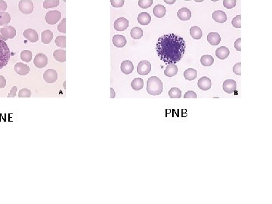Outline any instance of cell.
Wrapping results in <instances>:
<instances>
[{
  "instance_id": "obj_49",
  "label": "cell",
  "mask_w": 272,
  "mask_h": 204,
  "mask_svg": "<svg viewBox=\"0 0 272 204\" xmlns=\"http://www.w3.org/2000/svg\"><path fill=\"white\" fill-rule=\"evenodd\" d=\"M176 2V0H172V1H168V0H164V2L166 3V4H169V5H172L174 4V3Z\"/></svg>"
},
{
  "instance_id": "obj_8",
  "label": "cell",
  "mask_w": 272,
  "mask_h": 204,
  "mask_svg": "<svg viewBox=\"0 0 272 204\" xmlns=\"http://www.w3.org/2000/svg\"><path fill=\"white\" fill-rule=\"evenodd\" d=\"M43 79L48 83H54L58 80V73L54 69H49L43 73Z\"/></svg>"
},
{
  "instance_id": "obj_38",
  "label": "cell",
  "mask_w": 272,
  "mask_h": 204,
  "mask_svg": "<svg viewBox=\"0 0 272 204\" xmlns=\"http://www.w3.org/2000/svg\"><path fill=\"white\" fill-rule=\"evenodd\" d=\"M31 95V92L28 89H22L19 91L18 97L19 98H30Z\"/></svg>"
},
{
  "instance_id": "obj_4",
  "label": "cell",
  "mask_w": 272,
  "mask_h": 204,
  "mask_svg": "<svg viewBox=\"0 0 272 204\" xmlns=\"http://www.w3.org/2000/svg\"><path fill=\"white\" fill-rule=\"evenodd\" d=\"M61 14L58 10H52L50 11L46 15V21L47 24L50 25L56 24L61 20Z\"/></svg>"
},
{
  "instance_id": "obj_29",
  "label": "cell",
  "mask_w": 272,
  "mask_h": 204,
  "mask_svg": "<svg viewBox=\"0 0 272 204\" xmlns=\"http://www.w3.org/2000/svg\"><path fill=\"white\" fill-rule=\"evenodd\" d=\"M131 86L135 91H139L144 87V80L141 78L134 79L131 83Z\"/></svg>"
},
{
  "instance_id": "obj_39",
  "label": "cell",
  "mask_w": 272,
  "mask_h": 204,
  "mask_svg": "<svg viewBox=\"0 0 272 204\" xmlns=\"http://www.w3.org/2000/svg\"><path fill=\"white\" fill-rule=\"evenodd\" d=\"M241 15H237L234 17L232 20V25L235 28H240L241 27Z\"/></svg>"
},
{
  "instance_id": "obj_6",
  "label": "cell",
  "mask_w": 272,
  "mask_h": 204,
  "mask_svg": "<svg viewBox=\"0 0 272 204\" xmlns=\"http://www.w3.org/2000/svg\"><path fill=\"white\" fill-rule=\"evenodd\" d=\"M151 71V64L148 61L143 60L139 62L137 67V73L141 76H145Z\"/></svg>"
},
{
  "instance_id": "obj_25",
  "label": "cell",
  "mask_w": 272,
  "mask_h": 204,
  "mask_svg": "<svg viewBox=\"0 0 272 204\" xmlns=\"http://www.w3.org/2000/svg\"><path fill=\"white\" fill-rule=\"evenodd\" d=\"M42 36V42L44 44H49L53 39V33L51 30H44L41 34Z\"/></svg>"
},
{
  "instance_id": "obj_17",
  "label": "cell",
  "mask_w": 272,
  "mask_h": 204,
  "mask_svg": "<svg viewBox=\"0 0 272 204\" xmlns=\"http://www.w3.org/2000/svg\"><path fill=\"white\" fill-rule=\"evenodd\" d=\"M120 70L124 74L129 75L130 73H132V71H133L134 65L132 64V62L130 61L125 60L121 63Z\"/></svg>"
},
{
  "instance_id": "obj_37",
  "label": "cell",
  "mask_w": 272,
  "mask_h": 204,
  "mask_svg": "<svg viewBox=\"0 0 272 204\" xmlns=\"http://www.w3.org/2000/svg\"><path fill=\"white\" fill-rule=\"evenodd\" d=\"M237 0H224L223 5L227 9H231L236 6Z\"/></svg>"
},
{
  "instance_id": "obj_33",
  "label": "cell",
  "mask_w": 272,
  "mask_h": 204,
  "mask_svg": "<svg viewBox=\"0 0 272 204\" xmlns=\"http://www.w3.org/2000/svg\"><path fill=\"white\" fill-rule=\"evenodd\" d=\"M32 56H33L32 52L29 50H24V51H21V55H20V58H21V60L24 61V62H27V63H28V62L31 61Z\"/></svg>"
},
{
  "instance_id": "obj_36",
  "label": "cell",
  "mask_w": 272,
  "mask_h": 204,
  "mask_svg": "<svg viewBox=\"0 0 272 204\" xmlns=\"http://www.w3.org/2000/svg\"><path fill=\"white\" fill-rule=\"evenodd\" d=\"M153 4V0H139L138 5L141 8L147 9L149 8Z\"/></svg>"
},
{
  "instance_id": "obj_22",
  "label": "cell",
  "mask_w": 272,
  "mask_h": 204,
  "mask_svg": "<svg viewBox=\"0 0 272 204\" xmlns=\"http://www.w3.org/2000/svg\"><path fill=\"white\" fill-rule=\"evenodd\" d=\"M178 17L182 21H188L191 17V12L188 8H182L178 12Z\"/></svg>"
},
{
  "instance_id": "obj_19",
  "label": "cell",
  "mask_w": 272,
  "mask_h": 204,
  "mask_svg": "<svg viewBox=\"0 0 272 204\" xmlns=\"http://www.w3.org/2000/svg\"><path fill=\"white\" fill-rule=\"evenodd\" d=\"M207 41L212 46H217L221 42V37L218 33L216 32H211L207 36Z\"/></svg>"
},
{
  "instance_id": "obj_10",
  "label": "cell",
  "mask_w": 272,
  "mask_h": 204,
  "mask_svg": "<svg viewBox=\"0 0 272 204\" xmlns=\"http://www.w3.org/2000/svg\"><path fill=\"white\" fill-rule=\"evenodd\" d=\"M222 88L224 92L228 93V94H231V93H234L236 91L237 83H236V82L234 80L228 79V80H226L225 81H224Z\"/></svg>"
},
{
  "instance_id": "obj_50",
  "label": "cell",
  "mask_w": 272,
  "mask_h": 204,
  "mask_svg": "<svg viewBox=\"0 0 272 204\" xmlns=\"http://www.w3.org/2000/svg\"><path fill=\"white\" fill-rule=\"evenodd\" d=\"M0 40H3V41H6L7 39L5 38L4 36H3L2 35L1 33H0Z\"/></svg>"
},
{
  "instance_id": "obj_16",
  "label": "cell",
  "mask_w": 272,
  "mask_h": 204,
  "mask_svg": "<svg viewBox=\"0 0 272 204\" xmlns=\"http://www.w3.org/2000/svg\"><path fill=\"white\" fill-rule=\"evenodd\" d=\"M112 42L116 47L117 48H123L126 45V39L124 36L117 34L114 36L112 39Z\"/></svg>"
},
{
  "instance_id": "obj_28",
  "label": "cell",
  "mask_w": 272,
  "mask_h": 204,
  "mask_svg": "<svg viewBox=\"0 0 272 204\" xmlns=\"http://www.w3.org/2000/svg\"><path fill=\"white\" fill-rule=\"evenodd\" d=\"M200 63L204 67H210L214 63V58L209 55H203L200 58Z\"/></svg>"
},
{
  "instance_id": "obj_18",
  "label": "cell",
  "mask_w": 272,
  "mask_h": 204,
  "mask_svg": "<svg viewBox=\"0 0 272 204\" xmlns=\"http://www.w3.org/2000/svg\"><path fill=\"white\" fill-rule=\"evenodd\" d=\"M178 69L175 64H167V67H166L164 70V74L167 77H173L178 73Z\"/></svg>"
},
{
  "instance_id": "obj_31",
  "label": "cell",
  "mask_w": 272,
  "mask_h": 204,
  "mask_svg": "<svg viewBox=\"0 0 272 204\" xmlns=\"http://www.w3.org/2000/svg\"><path fill=\"white\" fill-rule=\"evenodd\" d=\"M130 35H131V37L132 39H139L143 36V30L140 27H135L132 28L131 30Z\"/></svg>"
},
{
  "instance_id": "obj_42",
  "label": "cell",
  "mask_w": 272,
  "mask_h": 204,
  "mask_svg": "<svg viewBox=\"0 0 272 204\" xmlns=\"http://www.w3.org/2000/svg\"><path fill=\"white\" fill-rule=\"evenodd\" d=\"M241 63H237L233 67V72L235 73L236 75L238 76H240L241 75Z\"/></svg>"
},
{
  "instance_id": "obj_23",
  "label": "cell",
  "mask_w": 272,
  "mask_h": 204,
  "mask_svg": "<svg viewBox=\"0 0 272 204\" xmlns=\"http://www.w3.org/2000/svg\"><path fill=\"white\" fill-rule=\"evenodd\" d=\"M153 15H155L156 17H157V18H162V17H164L166 15V9L165 6H163V5H157L154 8H153Z\"/></svg>"
},
{
  "instance_id": "obj_21",
  "label": "cell",
  "mask_w": 272,
  "mask_h": 204,
  "mask_svg": "<svg viewBox=\"0 0 272 204\" xmlns=\"http://www.w3.org/2000/svg\"><path fill=\"white\" fill-rule=\"evenodd\" d=\"M137 20L141 25H148L151 21V17L148 12H141L138 16Z\"/></svg>"
},
{
  "instance_id": "obj_35",
  "label": "cell",
  "mask_w": 272,
  "mask_h": 204,
  "mask_svg": "<svg viewBox=\"0 0 272 204\" xmlns=\"http://www.w3.org/2000/svg\"><path fill=\"white\" fill-rule=\"evenodd\" d=\"M55 42L58 47L64 49L66 47V36H58L55 39Z\"/></svg>"
},
{
  "instance_id": "obj_7",
  "label": "cell",
  "mask_w": 272,
  "mask_h": 204,
  "mask_svg": "<svg viewBox=\"0 0 272 204\" xmlns=\"http://www.w3.org/2000/svg\"><path fill=\"white\" fill-rule=\"evenodd\" d=\"M34 65L37 68H43L47 65L48 58L46 55L42 53H39L34 58Z\"/></svg>"
},
{
  "instance_id": "obj_30",
  "label": "cell",
  "mask_w": 272,
  "mask_h": 204,
  "mask_svg": "<svg viewBox=\"0 0 272 204\" xmlns=\"http://www.w3.org/2000/svg\"><path fill=\"white\" fill-rule=\"evenodd\" d=\"M11 16L8 12H0V26H6L10 23Z\"/></svg>"
},
{
  "instance_id": "obj_2",
  "label": "cell",
  "mask_w": 272,
  "mask_h": 204,
  "mask_svg": "<svg viewBox=\"0 0 272 204\" xmlns=\"http://www.w3.org/2000/svg\"><path fill=\"white\" fill-rule=\"evenodd\" d=\"M163 85L162 81L157 76H151L147 82V92L151 95H159L163 92Z\"/></svg>"
},
{
  "instance_id": "obj_14",
  "label": "cell",
  "mask_w": 272,
  "mask_h": 204,
  "mask_svg": "<svg viewBox=\"0 0 272 204\" xmlns=\"http://www.w3.org/2000/svg\"><path fill=\"white\" fill-rule=\"evenodd\" d=\"M212 18L216 22L219 23V24H223L227 21L228 17H227V15L225 12L221 10H218L215 11L212 13Z\"/></svg>"
},
{
  "instance_id": "obj_3",
  "label": "cell",
  "mask_w": 272,
  "mask_h": 204,
  "mask_svg": "<svg viewBox=\"0 0 272 204\" xmlns=\"http://www.w3.org/2000/svg\"><path fill=\"white\" fill-rule=\"evenodd\" d=\"M11 51L5 41L0 40V69H2L9 61Z\"/></svg>"
},
{
  "instance_id": "obj_5",
  "label": "cell",
  "mask_w": 272,
  "mask_h": 204,
  "mask_svg": "<svg viewBox=\"0 0 272 204\" xmlns=\"http://www.w3.org/2000/svg\"><path fill=\"white\" fill-rule=\"evenodd\" d=\"M33 3L31 0H21L18 3V8L24 15H30L33 11Z\"/></svg>"
},
{
  "instance_id": "obj_43",
  "label": "cell",
  "mask_w": 272,
  "mask_h": 204,
  "mask_svg": "<svg viewBox=\"0 0 272 204\" xmlns=\"http://www.w3.org/2000/svg\"><path fill=\"white\" fill-rule=\"evenodd\" d=\"M185 98H197V94L193 91H188L184 95Z\"/></svg>"
},
{
  "instance_id": "obj_15",
  "label": "cell",
  "mask_w": 272,
  "mask_h": 204,
  "mask_svg": "<svg viewBox=\"0 0 272 204\" xmlns=\"http://www.w3.org/2000/svg\"><path fill=\"white\" fill-rule=\"evenodd\" d=\"M197 85L202 90L207 91L210 89L211 86H212V82L209 78L206 77V76H203L198 80Z\"/></svg>"
},
{
  "instance_id": "obj_46",
  "label": "cell",
  "mask_w": 272,
  "mask_h": 204,
  "mask_svg": "<svg viewBox=\"0 0 272 204\" xmlns=\"http://www.w3.org/2000/svg\"><path fill=\"white\" fill-rule=\"evenodd\" d=\"M16 93H17V87L14 86L12 87V89H11L10 93L8 94V98H14L16 96Z\"/></svg>"
},
{
  "instance_id": "obj_9",
  "label": "cell",
  "mask_w": 272,
  "mask_h": 204,
  "mask_svg": "<svg viewBox=\"0 0 272 204\" xmlns=\"http://www.w3.org/2000/svg\"><path fill=\"white\" fill-rule=\"evenodd\" d=\"M0 33L7 39H14L16 36V30L13 27L6 25L0 29Z\"/></svg>"
},
{
  "instance_id": "obj_27",
  "label": "cell",
  "mask_w": 272,
  "mask_h": 204,
  "mask_svg": "<svg viewBox=\"0 0 272 204\" xmlns=\"http://www.w3.org/2000/svg\"><path fill=\"white\" fill-rule=\"evenodd\" d=\"M197 76V73L196 70L193 69V68H188L185 71L184 73V76L187 80L188 81H192L196 79Z\"/></svg>"
},
{
  "instance_id": "obj_44",
  "label": "cell",
  "mask_w": 272,
  "mask_h": 204,
  "mask_svg": "<svg viewBox=\"0 0 272 204\" xmlns=\"http://www.w3.org/2000/svg\"><path fill=\"white\" fill-rule=\"evenodd\" d=\"M7 7H8V5H7L6 2H5L4 0H0V12H5Z\"/></svg>"
},
{
  "instance_id": "obj_11",
  "label": "cell",
  "mask_w": 272,
  "mask_h": 204,
  "mask_svg": "<svg viewBox=\"0 0 272 204\" xmlns=\"http://www.w3.org/2000/svg\"><path fill=\"white\" fill-rule=\"evenodd\" d=\"M129 27V21L124 17H119L117 19L114 24V29L117 31H124Z\"/></svg>"
},
{
  "instance_id": "obj_12",
  "label": "cell",
  "mask_w": 272,
  "mask_h": 204,
  "mask_svg": "<svg viewBox=\"0 0 272 204\" xmlns=\"http://www.w3.org/2000/svg\"><path fill=\"white\" fill-rule=\"evenodd\" d=\"M23 35H24L25 39H27L32 43H35V42H38L39 40L38 33L33 29H27L26 30H24Z\"/></svg>"
},
{
  "instance_id": "obj_47",
  "label": "cell",
  "mask_w": 272,
  "mask_h": 204,
  "mask_svg": "<svg viewBox=\"0 0 272 204\" xmlns=\"http://www.w3.org/2000/svg\"><path fill=\"white\" fill-rule=\"evenodd\" d=\"M5 85H6V80H5L4 76L0 75V89L5 87Z\"/></svg>"
},
{
  "instance_id": "obj_41",
  "label": "cell",
  "mask_w": 272,
  "mask_h": 204,
  "mask_svg": "<svg viewBox=\"0 0 272 204\" xmlns=\"http://www.w3.org/2000/svg\"><path fill=\"white\" fill-rule=\"evenodd\" d=\"M111 5L114 8H121L125 3V0H111Z\"/></svg>"
},
{
  "instance_id": "obj_1",
  "label": "cell",
  "mask_w": 272,
  "mask_h": 204,
  "mask_svg": "<svg viewBox=\"0 0 272 204\" xmlns=\"http://www.w3.org/2000/svg\"><path fill=\"white\" fill-rule=\"evenodd\" d=\"M186 45L184 39L174 33L165 34L158 39L157 53L166 64H176L183 58Z\"/></svg>"
},
{
  "instance_id": "obj_20",
  "label": "cell",
  "mask_w": 272,
  "mask_h": 204,
  "mask_svg": "<svg viewBox=\"0 0 272 204\" xmlns=\"http://www.w3.org/2000/svg\"><path fill=\"white\" fill-rule=\"evenodd\" d=\"M229 55H230V51L225 46H221V47L216 49V56L221 60L226 59L229 56Z\"/></svg>"
},
{
  "instance_id": "obj_45",
  "label": "cell",
  "mask_w": 272,
  "mask_h": 204,
  "mask_svg": "<svg viewBox=\"0 0 272 204\" xmlns=\"http://www.w3.org/2000/svg\"><path fill=\"white\" fill-rule=\"evenodd\" d=\"M241 39L240 38H238L237 40L234 42V48H235L236 50H237V51H241Z\"/></svg>"
},
{
  "instance_id": "obj_32",
  "label": "cell",
  "mask_w": 272,
  "mask_h": 204,
  "mask_svg": "<svg viewBox=\"0 0 272 204\" xmlns=\"http://www.w3.org/2000/svg\"><path fill=\"white\" fill-rule=\"evenodd\" d=\"M59 2H60L59 0H45L43 2V8L45 9L55 8L58 6Z\"/></svg>"
},
{
  "instance_id": "obj_13",
  "label": "cell",
  "mask_w": 272,
  "mask_h": 204,
  "mask_svg": "<svg viewBox=\"0 0 272 204\" xmlns=\"http://www.w3.org/2000/svg\"><path fill=\"white\" fill-rule=\"evenodd\" d=\"M15 71L16 73L20 75V76H25V75L28 74L30 73V67L27 64H24V63H17L15 65Z\"/></svg>"
},
{
  "instance_id": "obj_26",
  "label": "cell",
  "mask_w": 272,
  "mask_h": 204,
  "mask_svg": "<svg viewBox=\"0 0 272 204\" xmlns=\"http://www.w3.org/2000/svg\"><path fill=\"white\" fill-rule=\"evenodd\" d=\"M190 34H191V37L194 39H201L202 36H203V32L199 27L197 26H193L190 29Z\"/></svg>"
},
{
  "instance_id": "obj_40",
  "label": "cell",
  "mask_w": 272,
  "mask_h": 204,
  "mask_svg": "<svg viewBox=\"0 0 272 204\" xmlns=\"http://www.w3.org/2000/svg\"><path fill=\"white\" fill-rule=\"evenodd\" d=\"M58 30L61 33H66V18H63L58 26Z\"/></svg>"
},
{
  "instance_id": "obj_24",
  "label": "cell",
  "mask_w": 272,
  "mask_h": 204,
  "mask_svg": "<svg viewBox=\"0 0 272 204\" xmlns=\"http://www.w3.org/2000/svg\"><path fill=\"white\" fill-rule=\"evenodd\" d=\"M53 56L55 60L59 62L63 63L66 61V51L64 49L55 50L53 53Z\"/></svg>"
},
{
  "instance_id": "obj_48",
  "label": "cell",
  "mask_w": 272,
  "mask_h": 204,
  "mask_svg": "<svg viewBox=\"0 0 272 204\" xmlns=\"http://www.w3.org/2000/svg\"><path fill=\"white\" fill-rule=\"evenodd\" d=\"M116 96V93L115 91H114V89H113V88H110V98H114Z\"/></svg>"
},
{
  "instance_id": "obj_34",
  "label": "cell",
  "mask_w": 272,
  "mask_h": 204,
  "mask_svg": "<svg viewBox=\"0 0 272 204\" xmlns=\"http://www.w3.org/2000/svg\"><path fill=\"white\" fill-rule=\"evenodd\" d=\"M169 95L171 98H182V91L178 88H172L169 92Z\"/></svg>"
}]
</instances>
